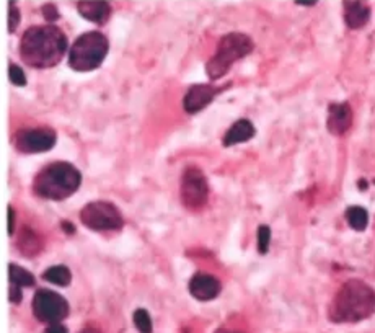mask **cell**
Instances as JSON below:
<instances>
[{"label":"cell","mask_w":375,"mask_h":333,"mask_svg":"<svg viewBox=\"0 0 375 333\" xmlns=\"http://www.w3.org/2000/svg\"><path fill=\"white\" fill-rule=\"evenodd\" d=\"M69 41L56 25H34L20 39V57L34 69L54 68L67 52Z\"/></svg>","instance_id":"1"},{"label":"cell","mask_w":375,"mask_h":333,"mask_svg":"<svg viewBox=\"0 0 375 333\" xmlns=\"http://www.w3.org/2000/svg\"><path fill=\"white\" fill-rule=\"evenodd\" d=\"M375 312V291L361 279L343 284L330 305V319L336 323L361 322Z\"/></svg>","instance_id":"2"},{"label":"cell","mask_w":375,"mask_h":333,"mask_svg":"<svg viewBox=\"0 0 375 333\" xmlns=\"http://www.w3.org/2000/svg\"><path fill=\"white\" fill-rule=\"evenodd\" d=\"M82 185V173L69 162H52L39 170L33 181L37 196L62 201L77 192Z\"/></svg>","instance_id":"3"},{"label":"cell","mask_w":375,"mask_h":333,"mask_svg":"<svg viewBox=\"0 0 375 333\" xmlns=\"http://www.w3.org/2000/svg\"><path fill=\"white\" fill-rule=\"evenodd\" d=\"M254 50L253 39L245 33L232 31L221 38L216 54L206 64V74L211 81H219L229 72L236 61L243 59Z\"/></svg>","instance_id":"4"},{"label":"cell","mask_w":375,"mask_h":333,"mask_svg":"<svg viewBox=\"0 0 375 333\" xmlns=\"http://www.w3.org/2000/svg\"><path fill=\"white\" fill-rule=\"evenodd\" d=\"M110 41L100 31H87L75 39L69 51V65L77 72H90L103 64Z\"/></svg>","instance_id":"5"},{"label":"cell","mask_w":375,"mask_h":333,"mask_svg":"<svg viewBox=\"0 0 375 333\" xmlns=\"http://www.w3.org/2000/svg\"><path fill=\"white\" fill-rule=\"evenodd\" d=\"M80 221L85 228L97 232L105 230H118L123 228V214L113 203L92 201L80 211Z\"/></svg>","instance_id":"6"},{"label":"cell","mask_w":375,"mask_h":333,"mask_svg":"<svg viewBox=\"0 0 375 333\" xmlns=\"http://www.w3.org/2000/svg\"><path fill=\"white\" fill-rule=\"evenodd\" d=\"M181 203L191 211H199L206 206L209 185L201 168L191 165L185 168L181 176Z\"/></svg>","instance_id":"7"},{"label":"cell","mask_w":375,"mask_h":333,"mask_svg":"<svg viewBox=\"0 0 375 333\" xmlns=\"http://www.w3.org/2000/svg\"><path fill=\"white\" fill-rule=\"evenodd\" d=\"M33 314L39 322L61 323L69 315V303L65 297L51 290H38L33 297Z\"/></svg>","instance_id":"8"},{"label":"cell","mask_w":375,"mask_h":333,"mask_svg":"<svg viewBox=\"0 0 375 333\" xmlns=\"http://www.w3.org/2000/svg\"><path fill=\"white\" fill-rule=\"evenodd\" d=\"M56 142L57 134L51 128H26L15 134V148L23 154L48 152Z\"/></svg>","instance_id":"9"},{"label":"cell","mask_w":375,"mask_h":333,"mask_svg":"<svg viewBox=\"0 0 375 333\" xmlns=\"http://www.w3.org/2000/svg\"><path fill=\"white\" fill-rule=\"evenodd\" d=\"M222 90H224V87L219 88L216 85H209V83H196V85H191L185 93V97H183V108L190 114L199 113L209 103H212L214 99Z\"/></svg>","instance_id":"10"},{"label":"cell","mask_w":375,"mask_h":333,"mask_svg":"<svg viewBox=\"0 0 375 333\" xmlns=\"http://www.w3.org/2000/svg\"><path fill=\"white\" fill-rule=\"evenodd\" d=\"M188 290H190V294L193 296L194 299L207 303V301L216 299V297L221 294L222 284L216 276H212V274L196 273L194 276L190 279Z\"/></svg>","instance_id":"11"},{"label":"cell","mask_w":375,"mask_h":333,"mask_svg":"<svg viewBox=\"0 0 375 333\" xmlns=\"http://www.w3.org/2000/svg\"><path fill=\"white\" fill-rule=\"evenodd\" d=\"M34 284H37V279L28 270L15 263L8 265V299L12 304H20L23 299L21 287H31Z\"/></svg>","instance_id":"12"},{"label":"cell","mask_w":375,"mask_h":333,"mask_svg":"<svg viewBox=\"0 0 375 333\" xmlns=\"http://www.w3.org/2000/svg\"><path fill=\"white\" fill-rule=\"evenodd\" d=\"M352 124V108L347 101L332 103L328 106L327 128L334 136H343Z\"/></svg>","instance_id":"13"},{"label":"cell","mask_w":375,"mask_h":333,"mask_svg":"<svg viewBox=\"0 0 375 333\" xmlns=\"http://www.w3.org/2000/svg\"><path fill=\"white\" fill-rule=\"evenodd\" d=\"M343 7H345V21L349 28L359 30L369 23L370 7L365 2L347 0V2H343Z\"/></svg>","instance_id":"14"},{"label":"cell","mask_w":375,"mask_h":333,"mask_svg":"<svg viewBox=\"0 0 375 333\" xmlns=\"http://www.w3.org/2000/svg\"><path fill=\"white\" fill-rule=\"evenodd\" d=\"M111 8L110 2H103V0H95V2H79V13L85 20L93 21L97 25H105L110 20Z\"/></svg>","instance_id":"15"},{"label":"cell","mask_w":375,"mask_h":333,"mask_svg":"<svg viewBox=\"0 0 375 333\" xmlns=\"http://www.w3.org/2000/svg\"><path fill=\"white\" fill-rule=\"evenodd\" d=\"M256 134V130H254L253 123L250 119H239L232 124V128L224 134V139H222V144L225 148H230V145L242 144V142H247L252 139V137Z\"/></svg>","instance_id":"16"},{"label":"cell","mask_w":375,"mask_h":333,"mask_svg":"<svg viewBox=\"0 0 375 333\" xmlns=\"http://www.w3.org/2000/svg\"><path fill=\"white\" fill-rule=\"evenodd\" d=\"M43 247L44 242L41 241V237H39L33 229L26 228L25 225V228L21 229L19 237V250L23 253L25 256H34L43 250Z\"/></svg>","instance_id":"17"},{"label":"cell","mask_w":375,"mask_h":333,"mask_svg":"<svg viewBox=\"0 0 375 333\" xmlns=\"http://www.w3.org/2000/svg\"><path fill=\"white\" fill-rule=\"evenodd\" d=\"M43 279L44 281L56 284V286L65 287L70 284L72 273H70V270L67 268L65 265H56V266H51V268H48L46 272H44Z\"/></svg>","instance_id":"18"},{"label":"cell","mask_w":375,"mask_h":333,"mask_svg":"<svg viewBox=\"0 0 375 333\" xmlns=\"http://www.w3.org/2000/svg\"><path fill=\"white\" fill-rule=\"evenodd\" d=\"M346 221L352 229L363 232V230H365V228H367V224H369V214L364 208L351 206V208H347V211H346Z\"/></svg>","instance_id":"19"},{"label":"cell","mask_w":375,"mask_h":333,"mask_svg":"<svg viewBox=\"0 0 375 333\" xmlns=\"http://www.w3.org/2000/svg\"><path fill=\"white\" fill-rule=\"evenodd\" d=\"M132 322L139 333H152L154 332V323H152L150 314L145 309H137L132 314Z\"/></svg>","instance_id":"20"},{"label":"cell","mask_w":375,"mask_h":333,"mask_svg":"<svg viewBox=\"0 0 375 333\" xmlns=\"http://www.w3.org/2000/svg\"><path fill=\"white\" fill-rule=\"evenodd\" d=\"M271 243V229L270 225H260L258 229V252L261 255H266L267 250H270Z\"/></svg>","instance_id":"21"},{"label":"cell","mask_w":375,"mask_h":333,"mask_svg":"<svg viewBox=\"0 0 375 333\" xmlns=\"http://www.w3.org/2000/svg\"><path fill=\"white\" fill-rule=\"evenodd\" d=\"M21 20L20 8L15 6V2H8V33H15Z\"/></svg>","instance_id":"22"},{"label":"cell","mask_w":375,"mask_h":333,"mask_svg":"<svg viewBox=\"0 0 375 333\" xmlns=\"http://www.w3.org/2000/svg\"><path fill=\"white\" fill-rule=\"evenodd\" d=\"M8 79H10V82L17 87H25L26 82H28L26 81V75L23 72V69L17 64L8 65Z\"/></svg>","instance_id":"23"},{"label":"cell","mask_w":375,"mask_h":333,"mask_svg":"<svg viewBox=\"0 0 375 333\" xmlns=\"http://www.w3.org/2000/svg\"><path fill=\"white\" fill-rule=\"evenodd\" d=\"M41 12H43V17L49 21V23H52V21L61 19L59 10H57V6H54V3H44Z\"/></svg>","instance_id":"24"},{"label":"cell","mask_w":375,"mask_h":333,"mask_svg":"<svg viewBox=\"0 0 375 333\" xmlns=\"http://www.w3.org/2000/svg\"><path fill=\"white\" fill-rule=\"evenodd\" d=\"M15 219H17V214H15V210H13L12 206H8V235L15 234Z\"/></svg>","instance_id":"25"},{"label":"cell","mask_w":375,"mask_h":333,"mask_svg":"<svg viewBox=\"0 0 375 333\" xmlns=\"http://www.w3.org/2000/svg\"><path fill=\"white\" fill-rule=\"evenodd\" d=\"M43 333H69V330H67V327L62 325V323H51Z\"/></svg>","instance_id":"26"},{"label":"cell","mask_w":375,"mask_h":333,"mask_svg":"<svg viewBox=\"0 0 375 333\" xmlns=\"http://www.w3.org/2000/svg\"><path fill=\"white\" fill-rule=\"evenodd\" d=\"M80 333H101V332H100V328H97L93 325H87L85 328H82V332Z\"/></svg>","instance_id":"27"},{"label":"cell","mask_w":375,"mask_h":333,"mask_svg":"<svg viewBox=\"0 0 375 333\" xmlns=\"http://www.w3.org/2000/svg\"><path fill=\"white\" fill-rule=\"evenodd\" d=\"M297 6H305V7H314L316 6V2L315 0H312V2H307V0H297Z\"/></svg>","instance_id":"28"},{"label":"cell","mask_w":375,"mask_h":333,"mask_svg":"<svg viewBox=\"0 0 375 333\" xmlns=\"http://www.w3.org/2000/svg\"><path fill=\"white\" fill-rule=\"evenodd\" d=\"M62 225H64V230H65V232L67 234H74V225L72 224H70V222H69V224H67V222H62Z\"/></svg>","instance_id":"29"},{"label":"cell","mask_w":375,"mask_h":333,"mask_svg":"<svg viewBox=\"0 0 375 333\" xmlns=\"http://www.w3.org/2000/svg\"><path fill=\"white\" fill-rule=\"evenodd\" d=\"M216 333H236V332H229V330H217Z\"/></svg>","instance_id":"30"}]
</instances>
